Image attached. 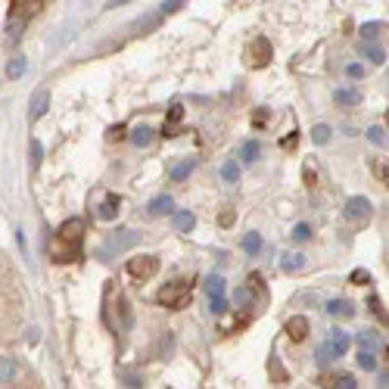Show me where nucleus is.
<instances>
[{
  "label": "nucleus",
  "instance_id": "obj_1",
  "mask_svg": "<svg viewBox=\"0 0 389 389\" xmlns=\"http://www.w3.org/2000/svg\"><path fill=\"white\" fill-rule=\"evenodd\" d=\"M187 299H190V284L187 280H171V284H165L162 290L156 293V302L165 305V308H181Z\"/></svg>",
  "mask_w": 389,
  "mask_h": 389
},
{
  "label": "nucleus",
  "instance_id": "obj_2",
  "mask_svg": "<svg viewBox=\"0 0 389 389\" xmlns=\"http://www.w3.org/2000/svg\"><path fill=\"white\" fill-rule=\"evenodd\" d=\"M81 237H85V221H81V218H69V221H65V224L56 231V240L65 243V255H78ZM63 262H65V259H63Z\"/></svg>",
  "mask_w": 389,
  "mask_h": 389
},
{
  "label": "nucleus",
  "instance_id": "obj_3",
  "mask_svg": "<svg viewBox=\"0 0 389 389\" xmlns=\"http://www.w3.org/2000/svg\"><path fill=\"white\" fill-rule=\"evenodd\" d=\"M156 271H159V259H156V255H137V259L128 262V274H131V277L149 280Z\"/></svg>",
  "mask_w": 389,
  "mask_h": 389
},
{
  "label": "nucleus",
  "instance_id": "obj_4",
  "mask_svg": "<svg viewBox=\"0 0 389 389\" xmlns=\"http://www.w3.org/2000/svg\"><path fill=\"white\" fill-rule=\"evenodd\" d=\"M370 212H374V206H370L368 196H352V200H346V209H343V215L349 221H368Z\"/></svg>",
  "mask_w": 389,
  "mask_h": 389
},
{
  "label": "nucleus",
  "instance_id": "obj_5",
  "mask_svg": "<svg viewBox=\"0 0 389 389\" xmlns=\"http://www.w3.org/2000/svg\"><path fill=\"white\" fill-rule=\"evenodd\" d=\"M271 63V44L265 38H255L253 47H249V65L253 69H262V65Z\"/></svg>",
  "mask_w": 389,
  "mask_h": 389
},
{
  "label": "nucleus",
  "instance_id": "obj_6",
  "mask_svg": "<svg viewBox=\"0 0 389 389\" xmlns=\"http://www.w3.org/2000/svg\"><path fill=\"white\" fill-rule=\"evenodd\" d=\"M47 109H50V91H44V87H41V91L32 94V103H28V118H32V122H38L41 116H47Z\"/></svg>",
  "mask_w": 389,
  "mask_h": 389
},
{
  "label": "nucleus",
  "instance_id": "obj_7",
  "mask_svg": "<svg viewBox=\"0 0 389 389\" xmlns=\"http://www.w3.org/2000/svg\"><path fill=\"white\" fill-rule=\"evenodd\" d=\"M327 346H330V349L337 352L339 358H343L346 352H349V346H352V337H349V333H346V330H339V327H337V330H330V333H327Z\"/></svg>",
  "mask_w": 389,
  "mask_h": 389
},
{
  "label": "nucleus",
  "instance_id": "obj_8",
  "mask_svg": "<svg viewBox=\"0 0 389 389\" xmlns=\"http://www.w3.org/2000/svg\"><path fill=\"white\" fill-rule=\"evenodd\" d=\"M286 337L293 339V343H302L305 337H308V318H302V315H296V318L286 321Z\"/></svg>",
  "mask_w": 389,
  "mask_h": 389
},
{
  "label": "nucleus",
  "instance_id": "obj_9",
  "mask_svg": "<svg viewBox=\"0 0 389 389\" xmlns=\"http://www.w3.org/2000/svg\"><path fill=\"white\" fill-rule=\"evenodd\" d=\"M137 240H140V233H134V231H118V233H112V237H109V243H106V246L118 253V249H131Z\"/></svg>",
  "mask_w": 389,
  "mask_h": 389
},
{
  "label": "nucleus",
  "instance_id": "obj_10",
  "mask_svg": "<svg viewBox=\"0 0 389 389\" xmlns=\"http://www.w3.org/2000/svg\"><path fill=\"white\" fill-rule=\"evenodd\" d=\"M327 315H330V318L349 321V318H355V308H352V302H346V299H330V302H327Z\"/></svg>",
  "mask_w": 389,
  "mask_h": 389
},
{
  "label": "nucleus",
  "instance_id": "obj_11",
  "mask_svg": "<svg viewBox=\"0 0 389 389\" xmlns=\"http://www.w3.org/2000/svg\"><path fill=\"white\" fill-rule=\"evenodd\" d=\"M355 339H358V349H370V352H380L383 349V339L377 337V330H361Z\"/></svg>",
  "mask_w": 389,
  "mask_h": 389
},
{
  "label": "nucleus",
  "instance_id": "obj_12",
  "mask_svg": "<svg viewBox=\"0 0 389 389\" xmlns=\"http://www.w3.org/2000/svg\"><path fill=\"white\" fill-rule=\"evenodd\" d=\"M16 380V361L7 355H0V386H10Z\"/></svg>",
  "mask_w": 389,
  "mask_h": 389
},
{
  "label": "nucleus",
  "instance_id": "obj_13",
  "mask_svg": "<svg viewBox=\"0 0 389 389\" xmlns=\"http://www.w3.org/2000/svg\"><path fill=\"white\" fill-rule=\"evenodd\" d=\"M333 100H337L339 106H358L361 103V94H358L355 87H339V91L333 94Z\"/></svg>",
  "mask_w": 389,
  "mask_h": 389
},
{
  "label": "nucleus",
  "instance_id": "obj_14",
  "mask_svg": "<svg viewBox=\"0 0 389 389\" xmlns=\"http://www.w3.org/2000/svg\"><path fill=\"white\" fill-rule=\"evenodd\" d=\"M131 143H134L137 149H147L149 143H153V128H147V125L134 128V131H131Z\"/></svg>",
  "mask_w": 389,
  "mask_h": 389
},
{
  "label": "nucleus",
  "instance_id": "obj_15",
  "mask_svg": "<svg viewBox=\"0 0 389 389\" xmlns=\"http://www.w3.org/2000/svg\"><path fill=\"white\" fill-rule=\"evenodd\" d=\"M118 206H122V200H118L116 193H109V196L103 200V206H100V218H103V221H112V218L118 215Z\"/></svg>",
  "mask_w": 389,
  "mask_h": 389
},
{
  "label": "nucleus",
  "instance_id": "obj_16",
  "mask_svg": "<svg viewBox=\"0 0 389 389\" xmlns=\"http://www.w3.org/2000/svg\"><path fill=\"white\" fill-rule=\"evenodd\" d=\"M193 224H196V218L190 212H175V215H171V227L181 231V233H190V231H193Z\"/></svg>",
  "mask_w": 389,
  "mask_h": 389
},
{
  "label": "nucleus",
  "instance_id": "obj_17",
  "mask_svg": "<svg viewBox=\"0 0 389 389\" xmlns=\"http://www.w3.org/2000/svg\"><path fill=\"white\" fill-rule=\"evenodd\" d=\"M302 265H305V255L302 253H284V259H280V268H284L286 274H296Z\"/></svg>",
  "mask_w": 389,
  "mask_h": 389
},
{
  "label": "nucleus",
  "instance_id": "obj_18",
  "mask_svg": "<svg viewBox=\"0 0 389 389\" xmlns=\"http://www.w3.org/2000/svg\"><path fill=\"white\" fill-rule=\"evenodd\" d=\"M361 53H364V59H370L374 65L386 63V53H383V47H377L374 41H364V44H361Z\"/></svg>",
  "mask_w": 389,
  "mask_h": 389
},
{
  "label": "nucleus",
  "instance_id": "obj_19",
  "mask_svg": "<svg viewBox=\"0 0 389 389\" xmlns=\"http://www.w3.org/2000/svg\"><path fill=\"white\" fill-rule=\"evenodd\" d=\"M233 305H237V308H253L255 305L253 290H249V286H237V290H233Z\"/></svg>",
  "mask_w": 389,
  "mask_h": 389
},
{
  "label": "nucleus",
  "instance_id": "obj_20",
  "mask_svg": "<svg viewBox=\"0 0 389 389\" xmlns=\"http://www.w3.org/2000/svg\"><path fill=\"white\" fill-rule=\"evenodd\" d=\"M171 209H175V200H171V196H156V200L149 202V215H171Z\"/></svg>",
  "mask_w": 389,
  "mask_h": 389
},
{
  "label": "nucleus",
  "instance_id": "obj_21",
  "mask_svg": "<svg viewBox=\"0 0 389 389\" xmlns=\"http://www.w3.org/2000/svg\"><path fill=\"white\" fill-rule=\"evenodd\" d=\"M193 169H196L193 159H184V162H178L175 169H171V181H187L190 171H193Z\"/></svg>",
  "mask_w": 389,
  "mask_h": 389
},
{
  "label": "nucleus",
  "instance_id": "obj_22",
  "mask_svg": "<svg viewBox=\"0 0 389 389\" xmlns=\"http://www.w3.org/2000/svg\"><path fill=\"white\" fill-rule=\"evenodd\" d=\"M358 368L361 370H377V352H370V349H358Z\"/></svg>",
  "mask_w": 389,
  "mask_h": 389
},
{
  "label": "nucleus",
  "instance_id": "obj_23",
  "mask_svg": "<svg viewBox=\"0 0 389 389\" xmlns=\"http://www.w3.org/2000/svg\"><path fill=\"white\" fill-rule=\"evenodd\" d=\"M206 293H209V299H215V296H224V277H218V274H212V277H206Z\"/></svg>",
  "mask_w": 389,
  "mask_h": 389
},
{
  "label": "nucleus",
  "instance_id": "obj_24",
  "mask_svg": "<svg viewBox=\"0 0 389 389\" xmlns=\"http://www.w3.org/2000/svg\"><path fill=\"white\" fill-rule=\"evenodd\" d=\"M259 153H262V147L255 140H246L240 147V159H243V162H255V159H259Z\"/></svg>",
  "mask_w": 389,
  "mask_h": 389
},
{
  "label": "nucleus",
  "instance_id": "obj_25",
  "mask_svg": "<svg viewBox=\"0 0 389 389\" xmlns=\"http://www.w3.org/2000/svg\"><path fill=\"white\" fill-rule=\"evenodd\" d=\"M330 125H315V128H311V140L318 143V147H324V143H330Z\"/></svg>",
  "mask_w": 389,
  "mask_h": 389
},
{
  "label": "nucleus",
  "instance_id": "obj_26",
  "mask_svg": "<svg viewBox=\"0 0 389 389\" xmlns=\"http://www.w3.org/2000/svg\"><path fill=\"white\" fill-rule=\"evenodd\" d=\"M7 75L10 78H22V75H25V56H13V59H10Z\"/></svg>",
  "mask_w": 389,
  "mask_h": 389
},
{
  "label": "nucleus",
  "instance_id": "obj_27",
  "mask_svg": "<svg viewBox=\"0 0 389 389\" xmlns=\"http://www.w3.org/2000/svg\"><path fill=\"white\" fill-rule=\"evenodd\" d=\"M315 358H318V368H327V364H330L333 358H339V355H337V352H333V349H330V346L324 343V346H321L318 352H315Z\"/></svg>",
  "mask_w": 389,
  "mask_h": 389
},
{
  "label": "nucleus",
  "instance_id": "obj_28",
  "mask_svg": "<svg viewBox=\"0 0 389 389\" xmlns=\"http://www.w3.org/2000/svg\"><path fill=\"white\" fill-rule=\"evenodd\" d=\"M221 178H224L227 184H233L237 178H240V165L233 162V159H231V162H224V165H221Z\"/></svg>",
  "mask_w": 389,
  "mask_h": 389
},
{
  "label": "nucleus",
  "instance_id": "obj_29",
  "mask_svg": "<svg viewBox=\"0 0 389 389\" xmlns=\"http://www.w3.org/2000/svg\"><path fill=\"white\" fill-rule=\"evenodd\" d=\"M243 249H246L249 255H255L262 249V237L259 233H246V237H243Z\"/></svg>",
  "mask_w": 389,
  "mask_h": 389
},
{
  "label": "nucleus",
  "instance_id": "obj_30",
  "mask_svg": "<svg viewBox=\"0 0 389 389\" xmlns=\"http://www.w3.org/2000/svg\"><path fill=\"white\" fill-rule=\"evenodd\" d=\"M364 134H368V140L374 143V147H383V143H386V134H383V128H377V125L374 128H368Z\"/></svg>",
  "mask_w": 389,
  "mask_h": 389
},
{
  "label": "nucleus",
  "instance_id": "obj_31",
  "mask_svg": "<svg viewBox=\"0 0 389 389\" xmlns=\"http://www.w3.org/2000/svg\"><path fill=\"white\" fill-rule=\"evenodd\" d=\"M181 7H184V0H165L162 7H156V10H159L162 16H171V13H178Z\"/></svg>",
  "mask_w": 389,
  "mask_h": 389
},
{
  "label": "nucleus",
  "instance_id": "obj_32",
  "mask_svg": "<svg viewBox=\"0 0 389 389\" xmlns=\"http://www.w3.org/2000/svg\"><path fill=\"white\" fill-rule=\"evenodd\" d=\"M308 237H311V227L308 224H296V227H293V240H296V243H305Z\"/></svg>",
  "mask_w": 389,
  "mask_h": 389
},
{
  "label": "nucleus",
  "instance_id": "obj_33",
  "mask_svg": "<svg viewBox=\"0 0 389 389\" xmlns=\"http://www.w3.org/2000/svg\"><path fill=\"white\" fill-rule=\"evenodd\" d=\"M333 386H339V389H355L358 383H355V377H352V374H339L337 380H333Z\"/></svg>",
  "mask_w": 389,
  "mask_h": 389
},
{
  "label": "nucleus",
  "instance_id": "obj_34",
  "mask_svg": "<svg viewBox=\"0 0 389 389\" xmlns=\"http://www.w3.org/2000/svg\"><path fill=\"white\" fill-rule=\"evenodd\" d=\"M380 28H383L380 22H368V25H361V38H364V41H374Z\"/></svg>",
  "mask_w": 389,
  "mask_h": 389
},
{
  "label": "nucleus",
  "instance_id": "obj_35",
  "mask_svg": "<svg viewBox=\"0 0 389 389\" xmlns=\"http://www.w3.org/2000/svg\"><path fill=\"white\" fill-rule=\"evenodd\" d=\"M370 311H374L377 318L383 321V324H389V318H386V311H383V305H380V299L377 296H370Z\"/></svg>",
  "mask_w": 389,
  "mask_h": 389
},
{
  "label": "nucleus",
  "instance_id": "obj_36",
  "mask_svg": "<svg viewBox=\"0 0 389 389\" xmlns=\"http://www.w3.org/2000/svg\"><path fill=\"white\" fill-rule=\"evenodd\" d=\"M209 308H212L215 315H221V311H227V299H224V296H215V299H209Z\"/></svg>",
  "mask_w": 389,
  "mask_h": 389
},
{
  "label": "nucleus",
  "instance_id": "obj_37",
  "mask_svg": "<svg viewBox=\"0 0 389 389\" xmlns=\"http://www.w3.org/2000/svg\"><path fill=\"white\" fill-rule=\"evenodd\" d=\"M22 25H25V22H22V19H16V22H10V28H7V34H10V41H19V34H22Z\"/></svg>",
  "mask_w": 389,
  "mask_h": 389
},
{
  "label": "nucleus",
  "instance_id": "obj_38",
  "mask_svg": "<svg viewBox=\"0 0 389 389\" xmlns=\"http://www.w3.org/2000/svg\"><path fill=\"white\" fill-rule=\"evenodd\" d=\"M41 156H44V149H41V143L38 140H32V165L38 169L41 165Z\"/></svg>",
  "mask_w": 389,
  "mask_h": 389
},
{
  "label": "nucleus",
  "instance_id": "obj_39",
  "mask_svg": "<svg viewBox=\"0 0 389 389\" xmlns=\"http://www.w3.org/2000/svg\"><path fill=\"white\" fill-rule=\"evenodd\" d=\"M352 284H370V274L364 268H358V271H352Z\"/></svg>",
  "mask_w": 389,
  "mask_h": 389
},
{
  "label": "nucleus",
  "instance_id": "obj_40",
  "mask_svg": "<svg viewBox=\"0 0 389 389\" xmlns=\"http://www.w3.org/2000/svg\"><path fill=\"white\" fill-rule=\"evenodd\" d=\"M377 178H380L383 184H389V165L383 162V165H377Z\"/></svg>",
  "mask_w": 389,
  "mask_h": 389
},
{
  "label": "nucleus",
  "instance_id": "obj_41",
  "mask_svg": "<svg viewBox=\"0 0 389 389\" xmlns=\"http://www.w3.org/2000/svg\"><path fill=\"white\" fill-rule=\"evenodd\" d=\"M125 386H143V380L137 374H125Z\"/></svg>",
  "mask_w": 389,
  "mask_h": 389
},
{
  "label": "nucleus",
  "instance_id": "obj_42",
  "mask_svg": "<svg viewBox=\"0 0 389 389\" xmlns=\"http://www.w3.org/2000/svg\"><path fill=\"white\" fill-rule=\"evenodd\" d=\"M181 116H184V109H181V106H171V112H169V118H171V122H181Z\"/></svg>",
  "mask_w": 389,
  "mask_h": 389
},
{
  "label": "nucleus",
  "instance_id": "obj_43",
  "mask_svg": "<svg viewBox=\"0 0 389 389\" xmlns=\"http://www.w3.org/2000/svg\"><path fill=\"white\" fill-rule=\"evenodd\" d=\"M346 75H349V78H361V65H358V63H352L349 69H346Z\"/></svg>",
  "mask_w": 389,
  "mask_h": 389
},
{
  "label": "nucleus",
  "instance_id": "obj_44",
  "mask_svg": "<svg viewBox=\"0 0 389 389\" xmlns=\"http://www.w3.org/2000/svg\"><path fill=\"white\" fill-rule=\"evenodd\" d=\"M255 125H262V122H268V112H255V118H253Z\"/></svg>",
  "mask_w": 389,
  "mask_h": 389
},
{
  "label": "nucleus",
  "instance_id": "obj_45",
  "mask_svg": "<svg viewBox=\"0 0 389 389\" xmlns=\"http://www.w3.org/2000/svg\"><path fill=\"white\" fill-rule=\"evenodd\" d=\"M125 134V128H122V125H118V128H112L109 131V137H112V140H116V137H122Z\"/></svg>",
  "mask_w": 389,
  "mask_h": 389
},
{
  "label": "nucleus",
  "instance_id": "obj_46",
  "mask_svg": "<svg viewBox=\"0 0 389 389\" xmlns=\"http://www.w3.org/2000/svg\"><path fill=\"white\" fill-rule=\"evenodd\" d=\"M125 3H131V0H112V3H109V10H116V7H125Z\"/></svg>",
  "mask_w": 389,
  "mask_h": 389
},
{
  "label": "nucleus",
  "instance_id": "obj_47",
  "mask_svg": "<svg viewBox=\"0 0 389 389\" xmlns=\"http://www.w3.org/2000/svg\"><path fill=\"white\" fill-rule=\"evenodd\" d=\"M386 122H389V112H386Z\"/></svg>",
  "mask_w": 389,
  "mask_h": 389
}]
</instances>
